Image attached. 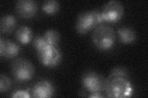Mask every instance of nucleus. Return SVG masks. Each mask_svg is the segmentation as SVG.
<instances>
[{
  "label": "nucleus",
  "instance_id": "nucleus-1",
  "mask_svg": "<svg viewBox=\"0 0 148 98\" xmlns=\"http://www.w3.org/2000/svg\"><path fill=\"white\" fill-rule=\"evenodd\" d=\"M104 91L109 97H126L133 92L131 82L128 80L125 70L115 68L105 81Z\"/></svg>",
  "mask_w": 148,
  "mask_h": 98
},
{
  "label": "nucleus",
  "instance_id": "nucleus-2",
  "mask_svg": "<svg viewBox=\"0 0 148 98\" xmlns=\"http://www.w3.org/2000/svg\"><path fill=\"white\" fill-rule=\"evenodd\" d=\"M92 41L100 50H109L115 44L116 34L111 26L106 25H98L92 32Z\"/></svg>",
  "mask_w": 148,
  "mask_h": 98
},
{
  "label": "nucleus",
  "instance_id": "nucleus-3",
  "mask_svg": "<svg viewBox=\"0 0 148 98\" xmlns=\"http://www.w3.org/2000/svg\"><path fill=\"white\" fill-rule=\"evenodd\" d=\"M102 22L103 20L99 11H92L83 12L78 16L76 30L78 33L85 34Z\"/></svg>",
  "mask_w": 148,
  "mask_h": 98
},
{
  "label": "nucleus",
  "instance_id": "nucleus-4",
  "mask_svg": "<svg viewBox=\"0 0 148 98\" xmlns=\"http://www.w3.org/2000/svg\"><path fill=\"white\" fill-rule=\"evenodd\" d=\"M12 74L17 80H30L34 74V67L30 61L24 58H17L12 63Z\"/></svg>",
  "mask_w": 148,
  "mask_h": 98
},
{
  "label": "nucleus",
  "instance_id": "nucleus-5",
  "mask_svg": "<svg viewBox=\"0 0 148 98\" xmlns=\"http://www.w3.org/2000/svg\"><path fill=\"white\" fill-rule=\"evenodd\" d=\"M36 52L40 62L46 67L56 66L61 61V53L55 46L46 44L37 50Z\"/></svg>",
  "mask_w": 148,
  "mask_h": 98
},
{
  "label": "nucleus",
  "instance_id": "nucleus-6",
  "mask_svg": "<svg viewBox=\"0 0 148 98\" xmlns=\"http://www.w3.org/2000/svg\"><path fill=\"white\" fill-rule=\"evenodd\" d=\"M100 12L103 22L115 23L119 22L122 18L124 8L121 2L113 0L106 4Z\"/></svg>",
  "mask_w": 148,
  "mask_h": 98
},
{
  "label": "nucleus",
  "instance_id": "nucleus-7",
  "mask_svg": "<svg viewBox=\"0 0 148 98\" xmlns=\"http://www.w3.org/2000/svg\"><path fill=\"white\" fill-rule=\"evenodd\" d=\"M105 81L100 75L94 72H89L85 74L82 79L83 87L92 93H101L104 90Z\"/></svg>",
  "mask_w": 148,
  "mask_h": 98
},
{
  "label": "nucleus",
  "instance_id": "nucleus-8",
  "mask_svg": "<svg viewBox=\"0 0 148 98\" xmlns=\"http://www.w3.org/2000/svg\"><path fill=\"white\" fill-rule=\"evenodd\" d=\"M16 9L21 17L30 18L36 14L37 4L33 0H19L16 4Z\"/></svg>",
  "mask_w": 148,
  "mask_h": 98
},
{
  "label": "nucleus",
  "instance_id": "nucleus-9",
  "mask_svg": "<svg viewBox=\"0 0 148 98\" xmlns=\"http://www.w3.org/2000/svg\"><path fill=\"white\" fill-rule=\"evenodd\" d=\"M54 88L52 83L46 80L36 82L32 89V96L35 97H51L54 95Z\"/></svg>",
  "mask_w": 148,
  "mask_h": 98
},
{
  "label": "nucleus",
  "instance_id": "nucleus-10",
  "mask_svg": "<svg viewBox=\"0 0 148 98\" xmlns=\"http://www.w3.org/2000/svg\"><path fill=\"white\" fill-rule=\"evenodd\" d=\"M20 47L11 41L0 38V56L6 58H12L18 55Z\"/></svg>",
  "mask_w": 148,
  "mask_h": 98
},
{
  "label": "nucleus",
  "instance_id": "nucleus-11",
  "mask_svg": "<svg viewBox=\"0 0 148 98\" xmlns=\"http://www.w3.org/2000/svg\"><path fill=\"white\" fill-rule=\"evenodd\" d=\"M117 32L120 42L123 44L133 43L136 39L135 31L130 28H120L117 30Z\"/></svg>",
  "mask_w": 148,
  "mask_h": 98
},
{
  "label": "nucleus",
  "instance_id": "nucleus-12",
  "mask_svg": "<svg viewBox=\"0 0 148 98\" xmlns=\"http://www.w3.org/2000/svg\"><path fill=\"white\" fill-rule=\"evenodd\" d=\"M17 25V20L14 16L12 15H5L1 18L0 29L2 32L9 33L15 28Z\"/></svg>",
  "mask_w": 148,
  "mask_h": 98
},
{
  "label": "nucleus",
  "instance_id": "nucleus-13",
  "mask_svg": "<svg viewBox=\"0 0 148 98\" xmlns=\"http://www.w3.org/2000/svg\"><path fill=\"white\" fill-rule=\"evenodd\" d=\"M32 37L33 34L32 30L27 26H20L16 32V38L17 41L24 44L29 43L32 39Z\"/></svg>",
  "mask_w": 148,
  "mask_h": 98
},
{
  "label": "nucleus",
  "instance_id": "nucleus-14",
  "mask_svg": "<svg viewBox=\"0 0 148 98\" xmlns=\"http://www.w3.org/2000/svg\"><path fill=\"white\" fill-rule=\"evenodd\" d=\"M60 5L58 1L56 0H48L43 3L42 10L46 14H55L59 10Z\"/></svg>",
  "mask_w": 148,
  "mask_h": 98
},
{
  "label": "nucleus",
  "instance_id": "nucleus-15",
  "mask_svg": "<svg viewBox=\"0 0 148 98\" xmlns=\"http://www.w3.org/2000/svg\"><path fill=\"white\" fill-rule=\"evenodd\" d=\"M43 38L46 43L50 45L56 47L60 40L59 33L56 30H48L43 35Z\"/></svg>",
  "mask_w": 148,
  "mask_h": 98
},
{
  "label": "nucleus",
  "instance_id": "nucleus-16",
  "mask_svg": "<svg viewBox=\"0 0 148 98\" xmlns=\"http://www.w3.org/2000/svg\"><path fill=\"white\" fill-rule=\"evenodd\" d=\"M11 85V81L6 76L1 74L0 76V91L4 92L8 91Z\"/></svg>",
  "mask_w": 148,
  "mask_h": 98
},
{
  "label": "nucleus",
  "instance_id": "nucleus-17",
  "mask_svg": "<svg viewBox=\"0 0 148 98\" xmlns=\"http://www.w3.org/2000/svg\"><path fill=\"white\" fill-rule=\"evenodd\" d=\"M12 97H30V96L29 94V93L26 91L23 90H18L12 93L11 96Z\"/></svg>",
  "mask_w": 148,
  "mask_h": 98
},
{
  "label": "nucleus",
  "instance_id": "nucleus-18",
  "mask_svg": "<svg viewBox=\"0 0 148 98\" xmlns=\"http://www.w3.org/2000/svg\"><path fill=\"white\" fill-rule=\"evenodd\" d=\"M90 97H103V95H101V93H92L89 96Z\"/></svg>",
  "mask_w": 148,
  "mask_h": 98
}]
</instances>
